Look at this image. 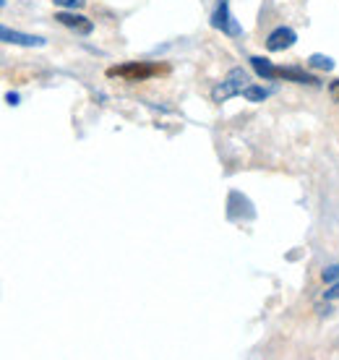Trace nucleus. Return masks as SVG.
Returning a JSON list of instances; mask_svg holds the SVG:
<instances>
[{
    "label": "nucleus",
    "mask_w": 339,
    "mask_h": 360,
    "mask_svg": "<svg viewBox=\"0 0 339 360\" xmlns=\"http://www.w3.org/2000/svg\"><path fill=\"white\" fill-rule=\"evenodd\" d=\"M167 65L160 63H146V60H134V63H123V65H113L108 68L110 79H123V82H146L152 76H162L167 73Z\"/></svg>",
    "instance_id": "1"
},
{
    "label": "nucleus",
    "mask_w": 339,
    "mask_h": 360,
    "mask_svg": "<svg viewBox=\"0 0 339 360\" xmlns=\"http://www.w3.org/2000/svg\"><path fill=\"white\" fill-rule=\"evenodd\" d=\"M245 86H248V73L243 71V68H232L222 82L212 89V99H215L217 105H222V102H227L230 97H238V94H243V89H245Z\"/></svg>",
    "instance_id": "2"
},
{
    "label": "nucleus",
    "mask_w": 339,
    "mask_h": 360,
    "mask_svg": "<svg viewBox=\"0 0 339 360\" xmlns=\"http://www.w3.org/2000/svg\"><path fill=\"white\" fill-rule=\"evenodd\" d=\"M212 27L219 29L227 37H241L243 27L235 21V16L230 13V0H217V8L212 13Z\"/></svg>",
    "instance_id": "3"
},
{
    "label": "nucleus",
    "mask_w": 339,
    "mask_h": 360,
    "mask_svg": "<svg viewBox=\"0 0 339 360\" xmlns=\"http://www.w3.org/2000/svg\"><path fill=\"white\" fill-rule=\"evenodd\" d=\"M0 37H3V42H8V45H18V47H45L47 45L45 37L24 34V32H16V29H8V27L0 29Z\"/></svg>",
    "instance_id": "4"
},
{
    "label": "nucleus",
    "mask_w": 339,
    "mask_h": 360,
    "mask_svg": "<svg viewBox=\"0 0 339 360\" xmlns=\"http://www.w3.org/2000/svg\"><path fill=\"white\" fill-rule=\"evenodd\" d=\"M295 42H298V34H295L293 29L279 27V29H274V32L269 34L267 50H269V53H282V50H290Z\"/></svg>",
    "instance_id": "5"
},
{
    "label": "nucleus",
    "mask_w": 339,
    "mask_h": 360,
    "mask_svg": "<svg viewBox=\"0 0 339 360\" xmlns=\"http://www.w3.org/2000/svg\"><path fill=\"white\" fill-rule=\"evenodd\" d=\"M55 18L60 21L63 27H68L73 29L76 34H91L94 32V24H91V18L87 16H81V13H68V11H60V13H55Z\"/></svg>",
    "instance_id": "6"
},
{
    "label": "nucleus",
    "mask_w": 339,
    "mask_h": 360,
    "mask_svg": "<svg viewBox=\"0 0 339 360\" xmlns=\"http://www.w3.org/2000/svg\"><path fill=\"white\" fill-rule=\"evenodd\" d=\"M277 79H285V82H293V84H311V86H319V79L311 76V73H305L303 68H298V65H277Z\"/></svg>",
    "instance_id": "7"
},
{
    "label": "nucleus",
    "mask_w": 339,
    "mask_h": 360,
    "mask_svg": "<svg viewBox=\"0 0 339 360\" xmlns=\"http://www.w3.org/2000/svg\"><path fill=\"white\" fill-rule=\"evenodd\" d=\"M250 65L256 68L261 79H267V82H274L277 79V65H271L267 58H250Z\"/></svg>",
    "instance_id": "8"
},
{
    "label": "nucleus",
    "mask_w": 339,
    "mask_h": 360,
    "mask_svg": "<svg viewBox=\"0 0 339 360\" xmlns=\"http://www.w3.org/2000/svg\"><path fill=\"white\" fill-rule=\"evenodd\" d=\"M274 94V89H267V86H245L243 89V97L248 99V102H264Z\"/></svg>",
    "instance_id": "9"
},
{
    "label": "nucleus",
    "mask_w": 339,
    "mask_h": 360,
    "mask_svg": "<svg viewBox=\"0 0 339 360\" xmlns=\"http://www.w3.org/2000/svg\"><path fill=\"white\" fill-rule=\"evenodd\" d=\"M308 65H311V68H319V71H331V68H334V60H331L329 55H311V58H308Z\"/></svg>",
    "instance_id": "10"
},
{
    "label": "nucleus",
    "mask_w": 339,
    "mask_h": 360,
    "mask_svg": "<svg viewBox=\"0 0 339 360\" xmlns=\"http://www.w3.org/2000/svg\"><path fill=\"white\" fill-rule=\"evenodd\" d=\"M55 6H60V8H71V11H79L87 6V0H53Z\"/></svg>",
    "instance_id": "11"
},
{
    "label": "nucleus",
    "mask_w": 339,
    "mask_h": 360,
    "mask_svg": "<svg viewBox=\"0 0 339 360\" xmlns=\"http://www.w3.org/2000/svg\"><path fill=\"white\" fill-rule=\"evenodd\" d=\"M324 282H339V266H329V269H324Z\"/></svg>",
    "instance_id": "12"
},
{
    "label": "nucleus",
    "mask_w": 339,
    "mask_h": 360,
    "mask_svg": "<svg viewBox=\"0 0 339 360\" xmlns=\"http://www.w3.org/2000/svg\"><path fill=\"white\" fill-rule=\"evenodd\" d=\"M324 297H326V300H337L339 297V282H331V288L324 292Z\"/></svg>",
    "instance_id": "13"
},
{
    "label": "nucleus",
    "mask_w": 339,
    "mask_h": 360,
    "mask_svg": "<svg viewBox=\"0 0 339 360\" xmlns=\"http://www.w3.org/2000/svg\"><path fill=\"white\" fill-rule=\"evenodd\" d=\"M329 94H331V99H334V102H339V79L329 84Z\"/></svg>",
    "instance_id": "14"
},
{
    "label": "nucleus",
    "mask_w": 339,
    "mask_h": 360,
    "mask_svg": "<svg viewBox=\"0 0 339 360\" xmlns=\"http://www.w3.org/2000/svg\"><path fill=\"white\" fill-rule=\"evenodd\" d=\"M6 99H8V105H18V94H13V91H8Z\"/></svg>",
    "instance_id": "15"
},
{
    "label": "nucleus",
    "mask_w": 339,
    "mask_h": 360,
    "mask_svg": "<svg viewBox=\"0 0 339 360\" xmlns=\"http://www.w3.org/2000/svg\"><path fill=\"white\" fill-rule=\"evenodd\" d=\"M0 3H3V6H6V0H0Z\"/></svg>",
    "instance_id": "16"
}]
</instances>
